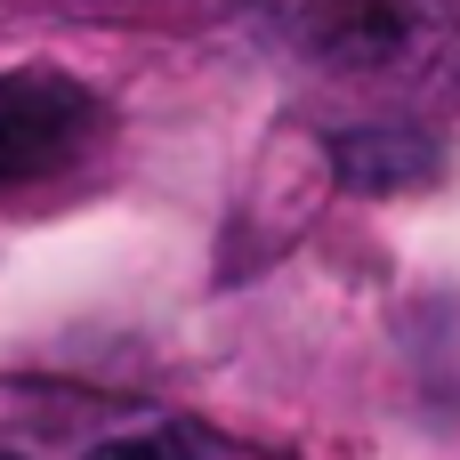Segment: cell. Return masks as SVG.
<instances>
[{
    "label": "cell",
    "mask_w": 460,
    "mask_h": 460,
    "mask_svg": "<svg viewBox=\"0 0 460 460\" xmlns=\"http://www.w3.org/2000/svg\"><path fill=\"white\" fill-rule=\"evenodd\" d=\"M0 460H16V453H0Z\"/></svg>",
    "instance_id": "obj_5"
},
{
    "label": "cell",
    "mask_w": 460,
    "mask_h": 460,
    "mask_svg": "<svg viewBox=\"0 0 460 460\" xmlns=\"http://www.w3.org/2000/svg\"><path fill=\"white\" fill-rule=\"evenodd\" d=\"M97 121L105 113H97V97L73 73H49V65L0 73V186H24V178L65 170L97 137Z\"/></svg>",
    "instance_id": "obj_1"
},
{
    "label": "cell",
    "mask_w": 460,
    "mask_h": 460,
    "mask_svg": "<svg viewBox=\"0 0 460 460\" xmlns=\"http://www.w3.org/2000/svg\"><path fill=\"white\" fill-rule=\"evenodd\" d=\"M429 170H437V146H429L420 129L380 121V129H348V137H340V178H348V186H364V194L420 186Z\"/></svg>",
    "instance_id": "obj_3"
},
{
    "label": "cell",
    "mask_w": 460,
    "mask_h": 460,
    "mask_svg": "<svg viewBox=\"0 0 460 460\" xmlns=\"http://www.w3.org/2000/svg\"><path fill=\"white\" fill-rule=\"evenodd\" d=\"M291 16L299 40L348 73H380L420 40V0H291Z\"/></svg>",
    "instance_id": "obj_2"
},
{
    "label": "cell",
    "mask_w": 460,
    "mask_h": 460,
    "mask_svg": "<svg viewBox=\"0 0 460 460\" xmlns=\"http://www.w3.org/2000/svg\"><path fill=\"white\" fill-rule=\"evenodd\" d=\"M89 460H194L186 437H113V445H97Z\"/></svg>",
    "instance_id": "obj_4"
}]
</instances>
